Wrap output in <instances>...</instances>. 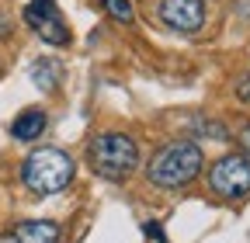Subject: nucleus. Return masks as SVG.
Segmentation results:
<instances>
[{
  "instance_id": "obj_6",
  "label": "nucleus",
  "mask_w": 250,
  "mask_h": 243,
  "mask_svg": "<svg viewBox=\"0 0 250 243\" xmlns=\"http://www.w3.org/2000/svg\"><path fill=\"white\" fill-rule=\"evenodd\" d=\"M160 21L174 32H198L205 24V4L202 0H164Z\"/></svg>"
},
{
  "instance_id": "obj_5",
  "label": "nucleus",
  "mask_w": 250,
  "mask_h": 243,
  "mask_svg": "<svg viewBox=\"0 0 250 243\" xmlns=\"http://www.w3.org/2000/svg\"><path fill=\"white\" fill-rule=\"evenodd\" d=\"M24 21H28L31 32H39V39L49 42V45H66L70 42V28L62 21L56 0H31L24 7Z\"/></svg>"
},
{
  "instance_id": "obj_4",
  "label": "nucleus",
  "mask_w": 250,
  "mask_h": 243,
  "mask_svg": "<svg viewBox=\"0 0 250 243\" xmlns=\"http://www.w3.org/2000/svg\"><path fill=\"white\" fill-rule=\"evenodd\" d=\"M208 188L226 202H236V198L250 195V157H243V153L219 157L208 170Z\"/></svg>"
},
{
  "instance_id": "obj_2",
  "label": "nucleus",
  "mask_w": 250,
  "mask_h": 243,
  "mask_svg": "<svg viewBox=\"0 0 250 243\" xmlns=\"http://www.w3.org/2000/svg\"><path fill=\"white\" fill-rule=\"evenodd\" d=\"M77 163L70 153H62L56 146H42V149H31L21 163V181L28 191L35 195H59L62 188L73 181Z\"/></svg>"
},
{
  "instance_id": "obj_9",
  "label": "nucleus",
  "mask_w": 250,
  "mask_h": 243,
  "mask_svg": "<svg viewBox=\"0 0 250 243\" xmlns=\"http://www.w3.org/2000/svg\"><path fill=\"white\" fill-rule=\"evenodd\" d=\"M31 80L39 83V90L52 94L59 87V63L56 59H35V66H31Z\"/></svg>"
},
{
  "instance_id": "obj_8",
  "label": "nucleus",
  "mask_w": 250,
  "mask_h": 243,
  "mask_svg": "<svg viewBox=\"0 0 250 243\" xmlns=\"http://www.w3.org/2000/svg\"><path fill=\"white\" fill-rule=\"evenodd\" d=\"M45 125H49L45 111L28 108V111H21V115L11 122V136H14L18 142H31V139H39V136L45 132Z\"/></svg>"
},
{
  "instance_id": "obj_14",
  "label": "nucleus",
  "mask_w": 250,
  "mask_h": 243,
  "mask_svg": "<svg viewBox=\"0 0 250 243\" xmlns=\"http://www.w3.org/2000/svg\"><path fill=\"white\" fill-rule=\"evenodd\" d=\"M240 142H243V149H247V153H250V125L240 132Z\"/></svg>"
},
{
  "instance_id": "obj_10",
  "label": "nucleus",
  "mask_w": 250,
  "mask_h": 243,
  "mask_svg": "<svg viewBox=\"0 0 250 243\" xmlns=\"http://www.w3.org/2000/svg\"><path fill=\"white\" fill-rule=\"evenodd\" d=\"M101 7L115 18V21H122V24H132V4H129V0H101Z\"/></svg>"
},
{
  "instance_id": "obj_13",
  "label": "nucleus",
  "mask_w": 250,
  "mask_h": 243,
  "mask_svg": "<svg viewBox=\"0 0 250 243\" xmlns=\"http://www.w3.org/2000/svg\"><path fill=\"white\" fill-rule=\"evenodd\" d=\"M146 236H153V240H160V243H164V229L156 226V223H146Z\"/></svg>"
},
{
  "instance_id": "obj_3",
  "label": "nucleus",
  "mask_w": 250,
  "mask_h": 243,
  "mask_svg": "<svg viewBox=\"0 0 250 243\" xmlns=\"http://www.w3.org/2000/svg\"><path fill=\"white\" fill-rule=\"evenodd\" d=\"M87 160H90V170L98 177L125 181L139 167V146H136L132 136H125V132H101V136H94V142L87 146Z\"/></svg>"
},
{
  "instance_id": "obj_7",
  "label": "nucleus",
  "mask_w": 250,
  "mask_h": 243,
  "mask_svg": "<svg viewBox=\"0 0 250 243\" xmlns=\"http://www.w3.org/2000/svg\"><path fill=\"white\" fill-rule=\"evenodd\" d=\"M7 243H59V226L49 219H28V223L14 226Z\"/></svg>"
},
{
  "instance_id": "obj_11",
  "label": "nucleus",
  "mask_w": 250,
  "mask_h": 243,
  "mask_svg": "<svg viewBox=\"0 0 250 243\" xmlns=\"http://www.w3.org/2000/svg\"><path fill=\"white\" fill-rule=\"evenodd\" d=\"M236 98H240L243 104H250V77H243V80L236 83Z\"/></svg>"
},
{
  "instance_id": "obj_1",
  "label": "nucleus",
  "mask_w": 250,
  "mask_h": 243,
  "mask_svg": "<svg viewBox=\"0 0 250 243\" xmlns=\"http://www.w3.org/2000/svg\"><path fill=\"white\" fill-rule=\"evenodd\" d=\"M202 160H205V157H202L198 142H191V139H177V142H167L160 153L149 160L146 177H149V184L167 188V191L188 188V184H191V181L202 174Z\"/></svg>"
},
{
  "instance_id": "obj_12",
  "label": "nucleus",
  "mask_w": 250,
  "mask_h": 243,
  "mask_svg": "<svg viewBox=\"0 0 250 243\" xmlns=\"http://www.w3.org/2000/svg\"><path fill=\"white\" fill-rule=\"evenodd\" d=\"M7 35H11V18L0 11V39H7Z\"/></svg>"
}]
</instances>
